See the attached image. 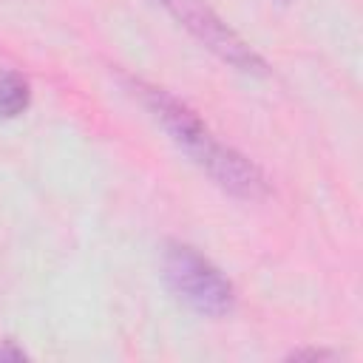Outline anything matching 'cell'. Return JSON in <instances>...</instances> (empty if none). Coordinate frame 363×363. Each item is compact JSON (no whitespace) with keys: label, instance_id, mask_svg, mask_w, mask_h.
Listing matches in <instances>:
<instances>
[{"label":"cell","instance_id":"obj_3","mask_svg":"<svg viewBox=\"0 0 363 363\" xmlns=\"http://www.w3.org/2000/svg\"><path fill=\"white\" fill-rule=\"evenodd\" d=\"M176 23H182L207 51H213L218 60L230 62L241 71H264V60L252 51L250 43H244L213 9L207 0H156Z\"/></svg>","mask_w":363,"mask_h":363},{"label":"cell","instance_id":"obj_1","mask_svg":"<svg viewBox=\"0 0 363 363\" xmlns=\"http://www.w3.org/2000/svg\"><path fill=\"white\" fill-rule=\"evenodd\" d=\"M130 88L139 94V99L147 105V111L164 125L170 139L227 193L238 199H264L267 196V179L264 173L238 150L224 145L201 119L196 111H190L184 102H179L164 88L147 85L142 79H130Z\"/></svg>","mask_w":363,"mask_h":363},{"label":"cell","instance_id":"obj_5","mask_svg":"<svg viewBox=\"0 0 363 363\" xmlns=\"http://www.w3.org/2000/svg\"><path fill=\"white\" fill-rule=\"evenodd\" d=\"M26 357V352L20 349V346H14L11 340H3V346H0V360H23Z\"/></svg>","mask_w":363,"mask_h":363},{"label":"cell","instance_id":"obj_4","mask_svg":"<svg viewBox=\"0 0 363 363\" xmlns=\"http://www.w3.org/2000/svg\"><path fill=\"white\" fill-rule=\"evenodd\" d=\"M28 102H31V88L26 77L17 71L0 68V116L3 119L20 116L28 108Z\"/></svg>","mask_w":363,"mask_h":363},{"label":"cell","instance_id":"obj_2","mask_svg":"<svg viewBox=\"0 0 363 363\" xmlns=\"http://www.w3.org/2000/svg\"><path fill=\"white\" fill-rule=\"evenodd\" d=\"M162 275L173 295L204 318H221L235 306V286L199 250L167 244L162 252Z\"/></svg>","mask_w":363,"mask_h":363},{"label":"cell","instance_id":"obj_6","mask_svg":"<svg viewBox=\"0 0 363 363\" xmlns=\"http://www.w3.org/2000/svg\"><path fill=\"white\" fill-rule=\"evenodd\" d=\"M289 357L292 360H303V357H312L315 360V357H329V352H323V349H301V352H292Z\"/></svg>","mask_w":363,"mask_h":363}]
</instances>
